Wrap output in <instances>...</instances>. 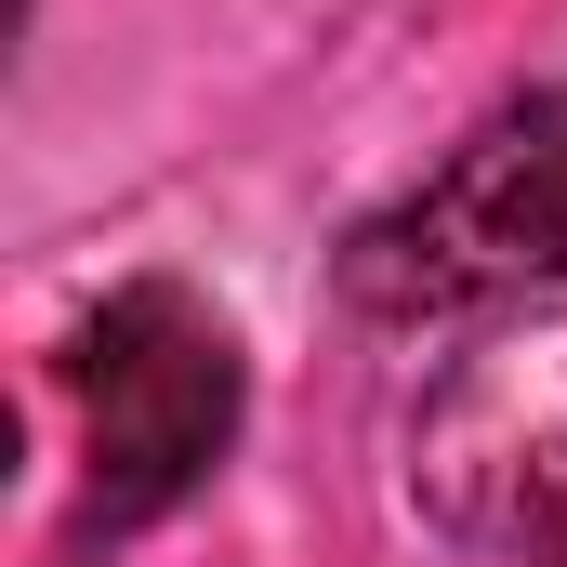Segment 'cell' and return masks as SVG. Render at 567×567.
<instances>
[{"instance_id":"1","label":"cell","mask_w":567,"mask_h":567,"mask_svg":"<svg viewBox=\"0 0 567 567\" xmlns=\"http://www.w3.org/2000/svg\"><path fill=\"white\" fill-rule=\"evenodd\" d=\"M542 290H567V80L475 120L410 198H383L343 238V303L383 330L528 317Z\"/></svg>"},{"instance_id":"2","label":"cell","mask_w":567,"mask_h":567,"mask_svg":"<svg viewBox=\"0 0 567 567\" xmlns=\"http://www.w3.org/2000/svg\"><path fill=\"white\" fill-rule=\"evenodd\" d=\"M66 396H80V555L93 542H133L172 502L212 488V462L238 449V330L172 278L106 290L80 330H66Z\"/></svg>"},{"instance_id":"3","label":"cell","mask_w":567,"mask_h":567,"mask_svg":"<svg viewBox=\"0 0 567 567\" xmlns=\"http://www.w3.org/2000/svg\"><path fill=\"white\" fill-rule=\"evenodd\" d=\"M410 515L488 567H567V317L528 303L449 357L410 423Z\"/></svg>"}]
</instances>
